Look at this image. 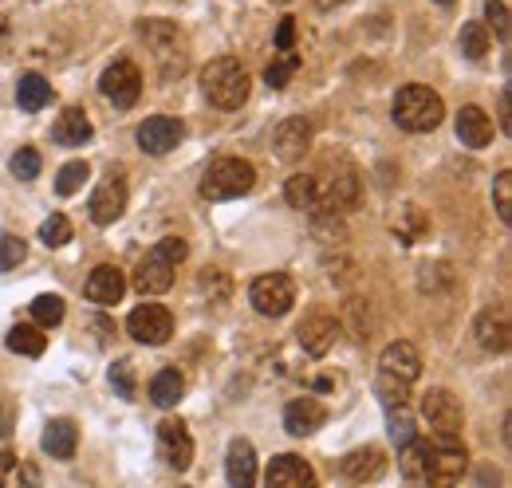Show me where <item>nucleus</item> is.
I'll return each instance as SVG.
<instances>
[{"instance_id": "nucleus-11", "label": "nucleus", "mask_w": 512, "mask_h": 488, "mask_svg": "<svg viewBox=\"0 0 512 488\" xmlns=\"http://www.w3.org/2000/svg\"><path fill=\"white\" fill-rule=\"evenodd\" d=\"M465 469H469V453H465V445H438V449H430L422 477H426L434 488H457L461 485V477H465Z\"/></svg>"}, {"instance_id": "nucleus-50", "label": "nucleus", "mask_w": 512, "mask_h": 488, "mask_svg": "<svg viewBox=\"0 0 512 488\" xmlns=\"http://www.w3.org/2000/svg\"><path fill=\"white\" fill-rule=\"evenodd\" d=\"M438 4H453V0H438Z\"/></svg>"}, {"instance_id": "nucleus-21", "label": "nucleus", "mask_w": 512, "mask_h": 488, "mask_svg": "<svg viewBox=\"0 0 512 488\" xmlns=\"http://www.w3.org/2000/svg\"><path fill=\"white\" fill-rule=\"evenodd\" d=\"M473 339L481 351L489 355H505L509 351V315L505 311H481L477 323H473Z\"/></svg>"}, {"instance_id": "nucleus-17", "label": "nucleus", "mask_w": 512, "mask_h": 488, "mask_svg": "<svg viewBox=\"0 0 512 488\" xmlns=\"http://www.w3.org/2000/svg\"><path fill=\"white\" fill-rule=\"evenodd\" d=\"M83 292H87V300L95 307H115L123 300V292H127V276H123V268H115V264H99V268L87 276Z\"/></svg>"}, {"instance_id": "nucleus-13", "label": "nucleus", "mask_w": 512, "mask_h": 488, "mask_svg": "<svg viewBox=\"0 0 512 488\" xmlns=\"http://www.w3.org/2000/svg\"><path fill=\"white\" fill-rule=\"evenodd\" d=\"M158 457L166 461V469H174V473H186V469L193 465V437H190V429L182 426V422H174V418L158 422Z\"/></svg>"}, {"instance_id": "nucleus-26", "label": "nucleus", "mask_w": 512, "mask_h": 488, "mask_svg": "<svg viewBox=\"0 0 512 488\" xmlns=\"http://www.w3.org/2000/svg\"><path fill=\"white\" fill-rule=\"evenodd\" d=\"M52 138L60 146H87L95 138V126L83 115V107H67L64 115H60V122H56V130H52Z\"/></svg>"}, {"instance_id": "nucleus-39", "label": "nucleus", "mask_w": 512, "mask_h": 488, "mask_svg": "<svg viewBox=\"0 0 512 488\" xmlns=\"http://www.w3.org/2000/svg\"><path fill=\"white\" fill-rule=\"evenodd\" d=\"M375 390H379V398H383L386 410H394V406H406V394H410V386H406V382H398V378H390V374H379Z\"/></svg>"}, {"instance_id": "nucleus-16", "label": "nucleus", "mask_w": 512, "mask_h": 488, "mask_svg": "<svg viewBox=\"0 0 512 488\" xmlns=\"http://www.w3.org/2000/svg\"><path fill=\"white\" fill-rule=\"evenodd\" d=\"M272 150L280 162H300L312 150V122L308 119H284L272 134Z\"/></svg>"}, {"instance_id": "nucleus-6", "label": "nucleus", "mask_w": 512, "mask_h": 488, "mask_svg": "<svg viewBox=\"0 0 512 488\" xmlns=\"http://www.w3.org/2000/svg\"><path fill=\"white\" fill-rule=\"evenodd\" d=\"M249 304L264 315V319H280L288 315L296 304V284L288 272H268V276H256L249 284Z\"/></svg>"}, {"instance_id": "nucleus-41", "label": "nucleus", "mask_w": 512, "mask_h": 488, "mask_svg": "<svg viewBox=\"0 0 512 488\" xmlns=\"http://www.w3.org/2000/svg\"><path fill=\"white\" fill-rule=\"evenodd\" d=\"M485 20L497 28V40L509 44V4L505 0H485Z\"/></svg>"}, {"instance_id": "nucleus-45", "label": "nucleus", "mask_w": 512, "mask_h": 488, "mask_svg": "<svg viewBox=\"0 0 512 488\" xmlns=\"http://www.w3.org/2000/svg\"><path fill=\"white\" fill-rule=\"evenodd\" d=\"M12 426H16V398L0 390V437H8Z\"/></svg>"}, {"instance_id": "nucleus-38", "label": "nucleus", "mask_w": 512, "mask_h": 488, "mask_svg": "<svg viewBox=\"0 0 512 488\" xmlns=\"http://www.w3.org/2000/svg\"><path fill=\"white\" fill-rule=\"evenodd\" d=\"M24 256H28V244L20 241V237H12V233H4V237H0V272L20 268V264H24Z\"/></svg>"}, {"instance_id": "nucleus-30", "label": "nucleus", "mask_w": 512, "mask_h": 488, "mask_svg": "<svg viewBox=\"0 0 512 488\" xmlns=\"http://www.w3.org/2000/svg\"><path fill=\"white\" fill-rule=\"evenodd\" d=\"M44 347H48V339H44V331H40V327H32V323H16V327L8 331V351H16V355L40 359V355H44Z\"/></svg>"}, {"instance_id": "nucleus-23", "label": "nucleus", "mask_w": 512, "mask_h": 488, "mask_svg": "<svg viewBox=\"0 0 512 488\" xmlns=\"http://www.w3.org/2000/svg\"><path fill=\"white\" fill-rule=\"evenodd\" d=\"M457 138H461L469 150H485V146L493 142V119H489L477 103L461 107V111H457Z\"/></svg>"}, {"instance_id": "nucleus-4", "label": "nucleus", "mask_w": 512, "mask_h": 488, "mask_svg": "<svg viewBox=\"0 0 512 488\" xmlns=\"http://www.w3.org/2000/svg\"><path fill=\"white\" fill-rule=\"evenodd\" d=\"M138 36L154 52V60H158L166 79H178L186 71L190 48H186V32L178 24H170V20H146V24H138Z\"/></svg>"}, {"instance_id": "nucleus-36", "label": "nucleus", "mask_w": 512, "mask_h": 488, "mask_svg": "<svg viewBox=\"0 0 512 488\" xmlns=\"http://www.w3.org/2000/svg\"><path fill=\"white\" fill-rule=\"evenodd\" d=\"M12 174L20 178V182H32L36 174H40V166H44V158H40V150H32V146H20L16 154H12Z\"/></svg>"}, {"instance_id": "nucleus-27", "label": "nucleus", "mask_w": 512, "mask_h": 488, "mask_svg": "<svg viewBox=\"0 0 512 488\" xmlns=\"http://www.w3.org/2000/svg\"><path fill=\"white\" fill-rule=\"evenodd\" d=\"M182 398H186V378H182L178 370H158V374L150 378V402H154L158 410H174Z\"/></svg>"}, {"instance_id": "nucleus-37", "label": "nucleus", "mask_w": 512, "mask_h": 488, "mask_svg": "<svg viewBox=\"0 0 512 488\" xmlns=\"http://www.w3.org/2000/svg\"><path fill=\"white\" fill-rule=\"evenodd\" d=\"M40 241L48 244V248H64L71 241V221H67L64 213H52L44 225H40Z\"/></svg>"}, {"instance_id": "nucleus-1", "label": "nucleus", "mask_w": 512, "mask_h": 488, "mask_svg": "<svg viewBox=\"0 0 512 488\" xmlns=\"http://www.w3.org/2000/svg\"><path fill=\"white\" fill-rule=\"evenodd\" d=\"M201 91L217 111H241L249 99V71L233 56L209 60L201 71Z\"/></svg>"}, {"instance_id": "nucleus-5", "label": "nucleus", "mask_w": 512, "mask_h": 488, "mask_svg": "<svg viewBox=\"0 0 512 488\" xmlns=\"http://www.w3.org/2000/svg\"><path fill=\"white\" fill-rule=\"evenodd\" d=\"M256 185V170L253 162H245V158H217V162H209V170L201 174V197H209V201H229V197H241V193H249Z\"/></svg>"}, {"instance_id": "nucleus-29", "label": "nucleus", "mask_w": 512, "mask_h": 488, "mask_svg": "<svg viewBox=\"0 0 512 488\" xmlns=\"http://www.w3.org/2000/svg\"><path fill=\"white\" fill-rule=\"evenodd\" d=\"M284 197L292 209L300 213H316L320 209V189H316V174H292L284 185Z\"/></svg>"}, {"instance_id": "nucleus-22", "label": "nucleus", "mask_w": 512, "mask_h": 488, "mask_svg": "<svg viewBox=\"0 0 512 488\" xmlns=\"http://www.w3.org/2000/svg\"><path fill=\"white\" fill-rule=\"evenodd\" d=\"M225 477L233 488H253L256 485V449L253 441L237 437L229 441V453H225Z\"/></svg>"}, {"instance_id": "nucleus-48", "label": "nucleus", "mask_w": 512, "mask_h": 488, "mask_svg": "<svg viewBox=\"0 0 512 488\" xmlns=\"http://www.w3.org/2000/svg\"><path fill=\"white\" fill-rule=\"evenodd\" d=\"M343 4H347V0H316L320 12H335V8H343Z\"/></svg>"}, {"instance_id": "nucleus-42", "label": "nucleus", "mask_w": 512, "mask_h": 488, "mask_svg": "<svg viewBox=\"0 0 512 488\" xmlns=\"http://www.w3.org/2000/svg\"><path fill=\"white\" fill-rule=\"evenodd\" d=\"M390 437H394V445L414 441V418L406 414V406H394L390 410Z\"/></svg>"}, {"instance_id": "nucleus-33", "label": "nucleus", "mask_w": 512, "mask_h": 488, "mask_svg": "<svg viewBox=\"0 0 512 488\" xmlns=\"http://www.w3.org/2000/svg\"><path fill=\"white\" fill-rule=\"evenodd\" d=\"M300 71V52H292V56H276V60L264 67V83L272 87V91H284L288 87V79Z\"/></svg>"}, {"instance_id": "nucleus-49", "label": "nucleus", "mask_w": 512, "mask_h": 488, "mask_svg": "<svg viewBox=\"0 0 512 488\" xmlns=\"http://www.w3.org/2000/svg\"><path fill=\"white\" fill-rule=\"evenodd\" d=\"M272 4H292V0H272Z\"/></svg>"}, {"instance_id": "nucleus-28", "label": "nucleus", "mask_w": 512, "mask_h": 488, "mask_svg": "<svg viewBox=\"0 0 512 488\" xmlns=\"http://www.w3.org/2000/svg\"><path fill=\"white\" fill-rule=\"evenodd\" d=\"M16 103H20V111H28V115L44 111V107L52 103V83H48L44 75H20V83H16Z\"/></svg>"}, {"instance_id": "nucleus-2", "label": "nucleus", "mask_w": 512, "mask_h": 488, "mask_svg": "<svg viewBox=\"0 0 512 488\" xmlns=\"http://www.w3.org/2000/svg\"><path fill=\"white\" fill-rule=\"evenodd\" d=\"M186 241L182 237H162V244H154L142 260H138V268H134V288L142 292V296H162V292H170V284H174V268L186 260Z\"/></svg>"}, {"instance_id": "nucleus-31", "label": "nucleus", "mask_w": 512, "mask_h": 488, "mask_svg": "<svg viewBox=\"0 0 512 488\" xmlns=\"http://www.w3.org/2000/svg\"><path fill=\"white\" fill-rule=\"evenodd\" d=\"M457 48H461V56H465V60H485V56H489V48H493V40H489L485 24L469 20V24H461V32H457Z\"/></svg>"}, {"instance_id": "nucleus-32", "label": "nucleus", "mask_w": 512, "mask_h": 488, "mask_svg": "<svg viewBox=\"0 0 512 488\" xmlns=\"http://www.w3.org/2000/svg\"><path fill=\"white\" fill-rule=\"evenodd\" d=\"M426 457H430V445L426 441H406V445H398V469L406 473V477H422V469H426Z\"/></svg>"}, {"instance_id": "nucleus-44", "label": "nucleus", "mask_w": 512, "mask_h": 488, "mask_svg": "<svg viewBox=\"0 0 512 488\" xmlns=\"http://www.w3.org/2000/svg\"><path fill=\"white\" fill-rule=\"evenodd\" d=\"M292 52H296V20L284 16L276 28V56H292Z\"/></svg>"}, {"instance_id": "nucleus-19", "label": "nucleus", "mask_w": 512, "mask_h": 488, "mask_svg": "<svg viewBox=\"0 0 512 488\" xmlns=\"http://www.w3.org/2000/svg\"><path fill=\"white\" fill-rule=\"evenodd\" d=\"M339 473L355 485H367V481H379L386 473V457L379 445H363V449H351L343 461H339Z\"/></svg>"}, {"instance_id": "nucleus-7", "label": "nucleus", "mask_w": 512, "mask_h": 488, "mask_svg": "<svg viewBox=\"0 0 512 488\" xmlns=\"http://www.w3.org/2000/svg\"><path fill=\"white\" fill-rule=\"evenodd\" d=\"M422 414H426V422L434 429L438 445H457L461 426H465V414H461V402L449 390H430L422 398Z\"/></svg>"}, {"instance_id": "nucleus-15", "label": "nucleus", "mask_w": 512, "mask_h": 488, "mask_svg": "<svg viewBox=\"0 0 512 488\" xmlns=\"http://www.w3.org/2000/svg\"><path fill=\"white\" fill-rule=\"evenodd\" d=\"M87 213H91V221H95V225H115V221L127 213V182H123L119 174H115V178H107V182L91 193Z\"/></svg>"}, {"instance_id": "nucleus-12", "label": "nucleus", "mask_w": 512, "mask_h": 488, "mask_svg": "<svg viewBox=\"0 0 512 488\" xmlns=\"http://www.w3.org/2000/svg\"><path fill=\"white\" fill-rule=\"evenodd\" d=\"M182 138H186V122L170 119V115H154V119H146L138 126V146H142L146 154H154V158L178 150Z\"/></svg>"}, {"instance_id": "nucleus-40", "label": "nucleus", "mask_w": 512, "mask_h": 488, "mask_svg": "<svg viewBox=\"0 0 512 488\" xmlns=\"http://www.w3.org/2000/svg\"><path fill=\"white\" fill-rule=\"evenodd\" d=\"M493 201H497V217L509 225L512 221V174L509 170H501V174L493 178Z\"/></svg>"}, {"instance_id": "nucleus-43", "label": "nucleus", "mask_w": 512, "mask_h": 488, "mask_svg": "<svg viewBox=\"0 0 512 488\" xmlns=\"http://www.w3.org/2000/svg\"><path fill=\"white\" fill-rule=\"evenodd\" d=\"M111 386H115L119 398H134V366H130V359L111 363Z\"/></svg>"}, {"instance_id": "nucleus-8", "label": "nucleus", "mask_w": 512, "mask_h": 488, "mask_svg": "<svg viewBox=\"0 0 512 488\" xmlns=\"http://www.w3.org/2000/svg\"><path fill=\"white\" fill-rule=\"evenodd\" d=\"M316 189H320V209L316 213H327V217L347 213L359 201V174H355V166L339 162L335 174L327 170V178H316Z\"/></svg>"}, {"instance_id": "nucleus-47", "label": "nucleus", "mask_w": 512, "mask_h": 488, "mask_svg": "<svg viewBox=\"0 0 512 488\" xmlns=\"http://www.w3.org/2000/svg\"><path fill=\"white\" fill-rule=\"evenodd\" d=\"M501 126L512 134V111H509V91H501Z\"/></svg>"}, {"instance_id": "nucleus-20", "label": "nucleus", "mask_w": 512, "mask_h": 488, "mask_svg": "<svg viewBox=\"0 0 512 488\" xmlns=\"http://www.w3.org/2000/svg\"><path fill=\"white\" fill-rule=\"evenodd\" d=\"M379 374H390V378H398V382L410 386V382L422 374V355H418V347L406 343V339L390 343L383 351V359H379Z\"/></svg>"}, {"instance_id": "nucleus-14", "label": "nucleus", "mask_w": 512, "mask_h": 488, "mask_svg": "<svg viewBox=\"0 0 512 488\" xmlns=\"http://www.w3.org/2000/svg\"><path fill=\"white\" fill-rule=\"evenodd\" d=\"M264 485L268 488H320V481H316V469H312L304 457L280 453V457H272V465H268V473H264Z\"/></svg>"}, {"instance_id": "nucleus-35", "label": "nucleus", "mask_w": 512, "mask_h": 488, "mask_svg": "<svg viewBox=\"0 0 512 488\" xmlns=\"http://www.w3.org/2000/svg\"><path fill=\"white\" fill-rule=\"evenodd\" d=\"M87 178H91V166H87V162H67L64 170H60V178H56V193H60V197H71V193L83 189Z\"/></svg>"}, {"instance_id": "nucleus-34", "label": "nucleus", "mask_w": 512, "mask_h": 488, "mask_svg": "<svg viewBox=\"0 0 512 488\" xmlns=\"http://www.w3.org/2000/svg\"><path fill=\"white\" fill-rule=\"evenodd\" d=\"M67 315V307L60 296H36L32 300V319H36V327H60Z\"/></svg>"}, {"instance_id": "nucleus-3", "label": "nucleus", "mask_w": 512, "mask_h": 488, "mask_svg": "<svg viewBox=\"0 0 512 488\" xmlns=\"http://www.w3.org/2000/svg\"><path fill=\"white\" fill-rule=\"evenodd\" d=\"M442 119H446V103H442L438 91H430V87H422V83H410V87H402V91L394 95V122H398L402 130L426 134V130L442 126Z\"/></svg>"}, {"instance_id": "nucleus-46", "label": "nucleus", "mask_w": 512, "mask_h": 488, "mask_svg": "<svg viewBox=\"0 0 512 488\" xmlns=\"http://www.w3.org/2000/svg\"><path fill=\"white\" fill-rule=\"evenodd\" d=\"M20 481L28 488H36L40 485V469H36V465H24V469H20Z\"/></svg>"}, {"instance_id": "nucleus-10", "label": "nucleus", "mask_w": 512, "mask_h": 488, "mask_svg": "<svg viewBox=\"0 0 512 488\" xmlns=\"http://www.w3.org/2000/svg\"><path fill=\"white\" fill-rule=\"evenodd\" d=\"M127 331H130V339H134V343L162 347V343H170V335H174V315H170L162 304H142V307H134V311H130Z\"/></svg>"}, {"instance_id": "nucleus-9", "label": "nucleus", "mask_w": 512, "mask_h": 488, "mask_svg": "<svg viewBox=\"0 0 512 488\" xmlns=\"http://www.w3.org/2000/svg\"><path fill=\"white\" fill-rule=\"evenodd\" d=\"M99 91H103V99H107L115 111H130V107L138 103V95H142V71H138V63L115 60L103 71Z\"/></svg>"}, {"instance_id": "nucleus-51", "label": "nucleus", "mask_w": 512, "mask_h": 488, "mask_svg": "<svg viewBox=\"0 0 512 488\" xmlns=\"http://www.w3.org/2000/svg\"><path fill=\"white\" fill-rule=\"evenodd\" d=\"M0 488H4V481H0Z\"/></svg>"}, {"instance_id": "nucleus-25", "label": "nucleus", "mask_w": 512, "mask_h": 488, "mask_svg": "<svg viewBox=\"0 0 512 488\" xmlns=\"http://www.w3.org/2000/svg\"><path fill=\"white\" fill-rule=\"evenodd\" d=\"M44 453L56 457V461H71L75 457V445H79V426L71 418H52L44 426V437H40Z\"/></svg>"}, {"instance_id": "nucleus-18", "label": "nucleus", "mask_w": 512, "mask_h": 488, "mask_svg": "<svg viewBox=\"0 0 512 488\" xmlns=\"http://www.w3.org/2000/svg\"><path fill=\"white\" fill-rule=\"evenodd\" d=\"M300 347L308 351V355H327L331 347H335V339H339V323H335V315H327V311H312L300 327Z\"/></svg>"}, {"instance_id": "nucleus-24", "label": "nucleus", "mask_w": 512, "mask_h": 488, "mask_svg": "<svg viewBox=\"0 0 512 488\" xmlns=\"http://www.w3.org/2000/svg\"><path fill=\"white\" fill-rule=\"evenodd\" d=\"M323 422H327V410H323L316 398H296V402L284 406V429H288L292 437H308V433H316Z\"/></svg>"}]
</instances>
